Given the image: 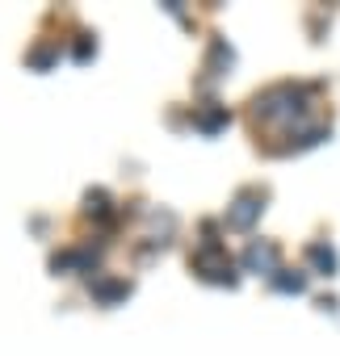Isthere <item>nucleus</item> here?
Segmentation results:
<instances>
[{"instance_id": "f257e3e1", "label": "nucleus", "mask_w": 340, "mask_h": 356, "mask_svg": "<svg viewBox=\"0 0 340 356\" xmlns=\"http://www.w3.org/2000/svg\"><path fill=\"white\" fill-rule=\"evenodd\" d=\"M248 264L252 268H273V248H252L248 252Z\"/></svg>"}, {"instance_id": "f03ea898", "label": "nucleus", "mask_w": 340, "mask_h": 356, "mask_svg": "<svg viewBox=\"0 0 340 356\" xmlns=\"http://www.w3.org/2000/svg\"><path fill=\"white\" fill-rule=\"evenodd\" d=\"M311 260H315V264H319L323 273H332V268H336V256H332V252H327L323 243H315V248H311Z\"/></svg>"}, {"instance_id": "7ed1b4c3", "label": "nucleus", "mask_w": 340, "mask_h": 356, "mask_svg": "<svg viewBox=\"0 0 340 356\" xmlns=\"http://www.w3.org/2000/svg\"><path fill=\"white\" fill-rule=\"evenodd\" d=\"M277 285H281V289H294V293H298V289L307 285V277H302V273H294V277H277Z\"/></svg>"}]
</instances>
